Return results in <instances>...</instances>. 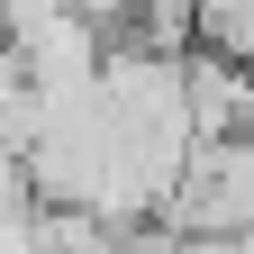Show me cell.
Instances as JSON below:
<instances>
[{
  "label": "cell",
  "mask_w": 254,
  "mask_h": 254,
  "mask_svg": "<svg viewBox=\"0 0 254 254\" xmlns=\"http://www.w3.org/2000/svg\"><path fill=\"white\" fill-rule=\"evenodd\" d=\"M182 73H190V118H200V136H254V64L190 46Z\"/></svg>",
  "instance_id": "cell-2"
},
{
  "label": "cell",
  "mask_w": 254,
  "mask_h": 254,
  "mask_svg": "<svg viewBox=\"0 0 254 254\" xmlns=\"http://www.w3.org/2000/svg\"><path fill=\"white\" fill-rule=\"evenodd\" d=\"M173 236H245L254 227V136H200L164 200Z\"/></svg>",
  "instance_id": "cell-1"
},
{
  "label": "cell",
  "mask_w": 254,
  "mask_h": 254,
  "mask_svg": "<svg viewBox=\"0 0 254 254\" xmlns=\"http://www.w3.org/2000/svg\"><path fill=\"white\" fill-rule=\"evenodd\" d=\"M190 46L254 64V0H200V9H190Z\"/></svg>",
  "instance_id": "cell-3"
}]
</instances>
